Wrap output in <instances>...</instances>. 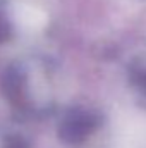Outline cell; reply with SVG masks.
<instances>
[{"mask_svg":"<svg viewBox=\"0 0 146 148\" xmlns=\"http://www.w3.org/2000/svg\"><path fill=\"white\" fill-rule=\"evenodd\" d=\"M2 91L9 103L26 114H46L53 109L50 74L43 66H10L2 77Z\"/></svg>","mask_w":146,"mask_h":148,"instance_id":"obj_1","label":"cell"},{"mask_svg":"<svg viewBox=\"0 0 146 148\" xmlns=\"http://www.w3.org/2000/svg\"><path fill=\"white\" fill-rule=\"evenodd\" d=\"M102 122L103 119L98 110L88 107H71L62 114L57 126V133L65 145L79 147L98 131Z\"/></svg>","mask_w":146,"mask_h":148,"instance_id":"obj_2","label":"cell"},{"mask_svg":"<svg viewBox=\"0 0 146 148\" xmlns=\"http://www.w3.org/2000/svg\"><path fill=\"white\" fill-rule=\"evenodd\" d=\"M127 83L132 93L146 105V52L138 53L127 66Z\"/></svg>","mask_w":146,"mask_h":148,"instance_id":"obj_3","label":"cell"},{"mask_svg":"<svg viewBox=\"0 0 146 148\" xmlns=\"http://www.w3.org/2000/svg\"><path fill=\"white\" fill-rule=\"evenodd\" d=\"M5 148H29V147H28V143H26V140H24L23 136L12 134V136L7 138V141H5Z\"/></svg>","mask_w":146,"mask_h":148,"instance_id":"obj_4","label":"cell"},{"mask_svg":"<svg viewBox=\"0 0 146 148\" xmlns=\"http://www.w3.org/2000/svg\"><path fill=\"white\" fill-rule=\"evenodd\" d=\"M7 35H9V28H7V24L0 19V41H3V40L7 38Z\"/></svg>","mask_w":146,"mask_h":148,"instance_id":"obj_5","label":"cell"}]
</instances>
